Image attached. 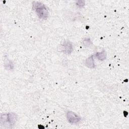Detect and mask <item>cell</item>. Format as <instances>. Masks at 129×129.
Here are the masks:
<instances>
[{"label":"cell","instance_id":"6da1fadb","mask_svg":"<svg viewBox=\"0 0 129 129\" xmlns=\"http://www.w3.org/2000/svg\"><path fill=\"white\" fill-rule=\"evenodd\" d=\"M33 8L39 18L46 19L48 16V11L45 6L41 3L35 2L33 5Z\"/></svg>","mask_w":129,"mask_h":129},{"label":"cell","instance_id":"7a4b0ae2","mask_svg":"<svg viewBox=\"0 0 129 129\" xmlns=\"http://www.w3.org/2000/svg\"><path fill=\"white\" fill-rule=\"evenodd\" d=\"M17 120V116L14 113H5L1 116V123L6 125H13Z\"/></svg>","mask_w":129,"mask_h":129},{"label":"cell","instance_id":"3957f363","mask_svg":"<svg viewBox=\"0 0 129 129\" xmlns=\"http://www.w3.org/2000/svg\"><path fill=\"white\" fill-rule=\"evenodd\" d=\"M67 116L69 122L71 123H77L79 122L81 119L79 116H78L75 112L71 111H69L67 112Z\"/></svg>","mask_w":129,"mask_h":129},{"label":"cell","instance_id":"277c9868","mask_svg":"<svg viewBox=\"0 0 129 129\" xmlns=\"http://www.w3.org/2000/svg\"><path fill=\"white\" fill-rule=\"evenodd\" d=\"M85 63H86V65L90 68H93L94 67V63L93 58L92 56L88 57L86 60Z\"/></svg>","mask_w":129,"mask_h":129},{"label":"cell","instance_id":"5b68a950","mask_svg":"<svg viewBox=\"0 0 129 129\" xmlns=\"http://www.w3.org/2000/svg\"><path fill=\"white\" fill-rule=\"evenodd\" d=\"M63 48L64 51L68 53H71L72 50V47L71 44L69 42H67L64 43L63 45Z\"/></svg>","mask_w":129,"mask_h":129},{"label":"cell","instance_id":"8992f818","mask_svg":"<svg viewBox=\"0 0 129 129\" xmlns=\"http://www.w3.org/2000/svg\"><path fill=\"white\" fill-rule=\"evenodd\" d=\"M96 57H98V58L100 60H103L105 58V52L102 51L101 52H98L96 54Z\"/></svg>","mask_w":129,"mask_h":129}]
</instances>
